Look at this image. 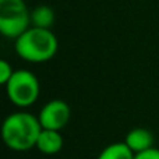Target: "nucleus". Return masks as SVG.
Masks as SVG:
<instances>
[{
    "mask_svg": "<svg viewBox=\"0 0 159 159\" xmlns=\"http://www.w3.org/2000/svg\"><path fill=\"white\" fill-rule=\"evenodd\" d=\"M42 131L38 116L30 112H14L3 120L2 138L7 148L16 152H25L36 147Z\"/></svg>",
    "mask_w": 159,
    "mask_h": 159,
    "instance_id": "1",
    "label": "nucleus"
},
{
    "mask_svg": "<svg viewBox=\"0 0 159 159\" xmlns=\"http://www.w3.org/2000/svg\"><path fill=\"white\" fill-rule=\"evenodd\" d=\"M14 49L22 60L30 63H45L56 56L59 41L50 30L30 27L16 39Z\"/></svg>",
    "mask_w": 159,
    "mask_h": 159,
    "instance_id": "2",
    "label": "nucleus"
},
{
    "mask_svg": "<svg viewBox=\"0 0 159 159\" xmlns=\"http://www.w3.org/2000/svg\"><path fill=\"white\" fill-rule=\"evenodd\" d=\"M4 87L8 101L21 109L35 103L41 92L39 80L30 70H16Z\"/></svg>",
    "mask_w": 159,
    "mask_h": 159,
    "instance_id": "3",
    "label": "nucleus"
},
{
    "mask_svg": "<svg viewBox=\"0 0 159 159\" xmlns=\"http://www.w3.org/2000/svg\"><path fill=\"white\" fill-rule=\"evenodd\" d=\"M31 27V13L24 0H0V34L17 39Z\"/></svg>",
    "mask_w": 159,
    "mask_h": 159,
    "instance_id": "4",
    "label": "nucleus"
},
{
    "mask_svg": "<svg viewBox=\"0 0 159 159\" xmlns=\"http://www.w3.org/2000/svg\"><path fill=\"white\" fill-rule=\"evenodd\" d=\"M71 117V109L63 99H52L42 106L38 115L42 129L60 131L69 124Z\"/></svg>",
    "mask_w": 159,
    "mask_h": 159,
    "instance_id": "5",
    "label": "nucleus"
},
{
    "mask_svg": "<svg viewBox=\"0 0 159 159\" xmlns=\"http://www.w3.org/2000/svg\"><path fill=\"white\" fill-rule=\"evenodd\" d=\"M124 143L133 151V154L137 155L149 148H154V135L149 130L137 127V129H133L127 133Z\"/></svg>",
    "mask_w": 159,
    "mask_h": 159,
    "instance_id": "6",
    "label": "nucleus"
},
{
    "mask_svg": "<svg viewBox=\"0 0 159 159\" xmlns=\"http://www.w3.org/2000/svg\"><path fill=\"white\" fill-rule=\"evenodd\" d=\"M63 137H61L60 131L56 130H46L42 129L41 134L36 141V147L41 154L45 155H56L61 151L63 148Z\"/></svg>",
    "mask_w": 159,
    "mask_h": 159,
    "instance_id": "7",
    "label": "nucleus"
},
{
    "mask_svg": "<svg viewBox=\"0 0 159 159\" xmlns=\"http://www.w3.org/2000/svg\"><path fill=\"white\" fill-rule=\"evenodd\" d=\"M55 22V11L49 6H38L31 13V24L32 27L43 28V30H50V27Z\"/></svg>",
    "mask_w": 159,
    "mask_h": 159,
    "instance_id": "8",
    "label": "nucleus"
},
{
    "mask_svg": "<svg viewBox=\"0 0 159 159\" xmlns=\"http://www.w3.org/2000/svg\"><path fill=\"white\" fill-rule=\"evenodd\" d=\"M96 159H134V154L123 141L105 147Z\"/></svg>",
    "mask_w": 159,
    "mask_h": 159,
    "instance_id": "9",
    "label": "nucleus"
},
{
    "mask_svg": "<svg viewBox=\"0 0 159 159\" xmlns=\"http://www.w3.org/2000/svg\"><path fill=\"white\" fill-rule=\"evenodd\" d=\"M13 74L14 70L11 67V64L7 60H0V84L6 85Z\"/></svg>",
    "mask_w": 159,
    "mask_h": 159,
    "instance_id": "10",
    "label": "nucleus"
},
{
    "mask_svg": "<svg viewBox=\"0 0 159 159\" xmlns=\"http://www.w3.org/2000/svg\"><path fill=\"white\" fill-rule=\"evenodd\" d=\"M134 159H159V149L158 148H149L144 152L134 155Z\"/></svg>",
    "mask_w": 159,
    "mask_h": 159,
    "instance_id": "11",
    "label": "nucleus"
}]
</instances>
